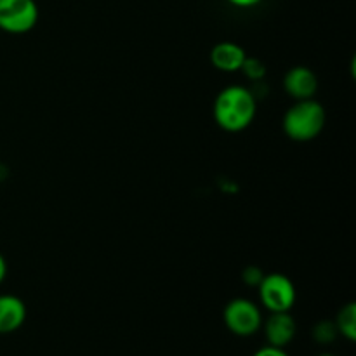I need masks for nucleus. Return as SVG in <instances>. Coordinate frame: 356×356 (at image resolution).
<instances>
[{
  "mask_svg": "<svg viewBox=\"0 0 356 356\" xmlns=\"http://www.w3.org/2000/svg\"><path fill=\"white\" fill-rule=\"evenodd\" d=\"M240 72H242L243 76H245L247 80H250V82H261V80L266 79L268 68L261 59L252 58V56H247V59L243 61Z\"/></svg>",
  "mask_w": 356,
  "mask_h": 356,
  "instance_id": "f8f14e48",
  "label": "nucleus"
},
{
  "mask_svg": "<svg viewBox=\"0 0 356 356\" xmlns=\"http://www.w3.org/2000/svg\"><path fill=\"white\" fill-rule=\"evenodd\" d=\"M263 309L247 298H235L222 309L225 327L236 337H252L263 327Z\"/></svg>",
  "mask_w": 356,
  "mask_h": 356,
  "instance_id": "20e7f679",
  "label": "nucleus"
},
{
  "mask_svg": "<svg viewBox=\"0 0 356 356\" xmlns=\"http://www.w3.org/2000/svg\"><path fill=\"white\" fill-rule=\"evenodd\" d=\"M226 2L236 9H254V7L261 6L264 0H226Z\"/></svg>",
  "mask_w": 356,
  "mask_h": 356,
  "instance_id": "2eb2a0df",
  "label": "nucleus"
},
{
  "mask_svg": "<svg viewBox=\"0 0 356 356\" xmlns=\"http://www.w3.org/2000/svg\"><path fill=\"white\" fill-rule=\"evenodd\" d=\"M327 125V110L315 97L294 101L282 118V131L291 141L309 143L318 138Z\"/></svg>",
  "mask_w": 356,
  "mask_h": 356,
  "instance_id": "f03ea898",
  "label": "nucleus"
},
{
  "mask_svg": "<svg viewBox=\"0 0 356 356\" xmlns=\"http://www.w3.org/2000/svg\"><path fill=\"white\" fill-rule=\"evenodd\" d=\"M7 273H9V266H7V261L6 257L0 254V285L3 284V280L7 278Z\"/></svg>",
  "mask_w": 356,
  "mask_h": 356,
  "instance_id": "dca6fc26",
  "label": "nucleus"
},
{
  "mask_svg": "<svg viewBox=\"0 0 356 356\" xmlns=\"http://www.w3.org/2000/svg\"><path fill=\"white\" fill-rule=\"evenodd\" d=\"M252 356H291V355H289L284 348H275V346H270V344H266V346L259 348V350H257Z\"/></svg>",
  "mask_w": 356,
  "mask_h": 356,
  "instance_id": "4468645a",
  "label": "nucleus"
},
{
  "mask_svg": "<svg viewBox=\"0 0 356 356\" xmlns=\"http://www.w3.org/2000/svg\"><path fill=\"white\" fill-rule=\"evenodd\" d=\"M261 330L264 332L266 344L275 348H287L298 334V323L291 315V312L284 313H270L266 320H263Z\"/></svg>",
  "mask_w": 356,
  "mask_h": 356,
  "instance_id": "423d86ee",
  "label": "nucleus"
},
{
  "mask_svg": "<svg viewBox=\"0 0 356 356\" xmlns=\"http://www.w3.org/2000/svg\"><path fill=\"white\" fill-rule=\"evenodd\" d=\"M40 19L37 0H0V30L9 35L30 33Z\"/></svg>",
  "mask_w": 356,
  "mask_h": 356,
  "instance_id": "39448f33",
  "label": "nucleus"
},
{
  "mask_svg": "<svg viewBox=\"0 0 356 356\" xmlns=\"http://www.w3.org/2000/svg\"><path fill=\"white\" fill-rule=\"evenodd\" d=\"M318 356H336V355H332V353H322V355H318Z\"/></svg>",
  "mask_w": 356,
  "mask_h": 356,
  "instance_id": "f3484780",
  "label": "nucleus"
},
{
  "mask_svg": "<svg viewBox=\"0 0 356 356\" xmlns=\"http://www.w3.org/2000/svg\"><path fill=\"white\" fill-rule=\"evenodd\" d=\"M264 277V271L261 270L259 266H256V264H250V266H245L242 271V282L245 285H249V287H254L257 289V285L261 284V280H263Z\"/></svg>",
  "mask_w": 356,
  "mask_h": 356,
  "instance_id": "ddd939ff",
  "label": "nucleus"
},
{
  "mask_svg": "<svg viewBox=\"0 0 356 356\" xmlns=\"http://www.w3.org/2000/svg\"><path fill=\"white\" fill-rule=\"evenodd\" d=\"M26 316L28 309L23 299L14 294H0V336L19 330Z\"/></svg>",
  "mask_w": 356,
  "mask_h": 356,
  "instance_id": "1a4fd4ad",
  "label": "nucleus"
},
{
  "mask_svg": "<svg viewBox=\"0 0 356 356\" xmlns=\"http://www.w3.org/2000/svg\"><path fill=\"white\" fill-rule=\"evenodd\" d=\"M247 51L236 42H218L214 47L211 49V54H209V59H211V65L214 66L216 70L222 73H236L242 68L243 61L247 59Z\"/></svg>",
  "mask_w": 356,
  "mask_h": 356,
  "instance_id": "6e6552de",
  "label": "nucleus"
},
{
  "mask_svg": "<svg viewBox=\"0 0 356 356\" xmlns=\"http://www.w3.org/2000/svg\"><path fill=\"white\" fill-rule=\"evenodd\" d=\"M257 115V97L249 87L233 83L225 87L216 96L212 104V117L221 131L238 134L249 129Z\"/></svg>",
  "mask_w": 356,
  "mask_h": 356,
  "instance_id": "f257e3e1",
  "label": "nucleus"
},
{
  "mask_svg": "<svg viewBox=\"0 0 356 356\" xmlns=\"http://www.w3.org/2000/svg\"><path fill=\"white\" fill-rule=\"evenodd\" d=\"M337 327V332L339 336H343L344 339L355 343L356 341V305L355 302H346L343 308L337 312L336 320H334Z\"/></svg>",
  "mask_w": 356,
  "mask_h": 356,
  "instance_id": "9d476101",
  "label": "nucleus"
},
{
  "mask_svg": "<svg viewBox=\"0 0 356 356\" xmlns=\"http://www.w3.org/2000/svg\"><path fill=\"white\" fill-rule=\"evenodd\" d=\"M282 86L294 101L312 99L318 92V75L309 66H292L284 75Z\"/></svg>",
  "mask_w": 356,
  "mask_h": 356,
  "instance_id": "0eeeda50",
  "label": "nucleus"
},
{
  "mask_svg": "<svg viewBox=\"0 0 356 356\" xmlns=\"http://www.w3.org/2000/svg\"><path fill=\"white\" fill-rule=\"evenodd\" d=\"M257 296H259L261 308L268 313H284L291 312L298 301V291L296 285L287 275L284 273H264L263 280L257 285Z\"/></svg>",
  "mask_w": 356,
  "mask_h": 356,
  "instance_id": "7ed1b4c3",
  "label": "nucleus"
},
{
  "mask_svg": "<svg viewBox=\"0 0 356 356\" xmlns=\"http://www.w3.org/2000/svg\"><path fill=\"white\" fill-rule=\"evenodd\" d=\"M312 337L322 346H329V344L336 343V339L339 337L337 332V327L334 323V320H320L318 323H315L312 329Z\"/></svg>",
  "mask_w": 356,
  "mask_h": 356,
  "instance_id": "9b49d317",
  "label": "nucleus"
}]
</instances>
